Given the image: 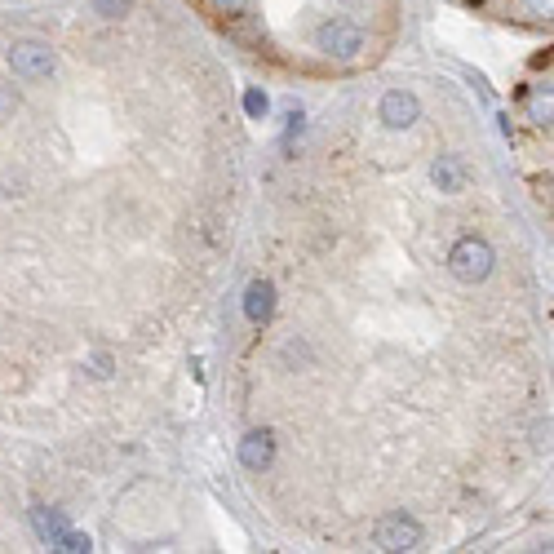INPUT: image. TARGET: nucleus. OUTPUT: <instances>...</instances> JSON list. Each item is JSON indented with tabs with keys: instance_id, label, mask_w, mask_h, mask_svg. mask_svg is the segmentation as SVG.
<instances>
[{
	"instance_id": "obj_1",
	"label": "nucleus",
	"mask_w": 554,
	"mask_h": 554,
	"mask_svg": "<svg viewBox=\"0 0 554 554\" xmlns=\"http://www.w3.org/2000/svg\"><path fill=\"white\" fill-rule=\"evenodd\" d=\"M492 266H497V253H492V244L479 240V235L457 240L453 253H448V271H453L461 284H484L492 275Z\"/></svg>"
},
{
	"instance_id": "obj_2",
	"label": "nucleus",
	"mask_w": 554,
	"mask_h": 554,
	"mask_svg": "<svg viewBox=\"0 0 554 554\" xmlns=\"http://www.w3.org/2000/svg\"><path fill=\"white\" fill-rule=\"evenodd\" d=\"M58 67L54 49L40 45V40H18L14 49H9V71H14L18 80H49Z\"/></svg>"
},
{
	"instance_id": "obj_3",
	"label": "nucleus",
	"mask_w": 554,
	"mask_h": 554,
	"mask_svg": "<svg viewBox=\"0 0 554 554\" xmlns=\"http://www.w3.org/2000/svg\"><path fill=\"white\" fill-rule=\"evenodd\" d=\"M373 546L377 550H417L422 546V523L408 515H386L373 532Z\"/></svg>"
},
{
	"instance_id": "obj_4",
	"label": "nucleus",
	"mask_w": 554,
	"mask_h": 554,
	"mask_svg": "<svg viewBox=\"0 0 554 554\" xmlns=\"http://www.w3.org/2000/svg\"><path fill=\"white\" fill-rule=\"evenodd\" d=\"M315 49H324V54H333V58H355L359 49H364V32L351 23H324L320 32H315Z\"/></svg>"
},
{
	"instance_id": "obj_5",
	"label": "nucleus",
	"mask_w": 554,
	"mask_h": 554,
	"mask_svg": "<svg viewBox=\"0 0 554 554\" xmlns=\"http://www.w3.org/2000/svg\"><path fill=\"white\" fill-rule=\"evenodd\" d=\"M417 116H422V107H417V98L408 94V89H391V94L382 98V125L386 129H408Z\"/></svg>"
},
{
	"instance_id": "obj_6",
	"label": "nucleus",
	"mask_w": 554,
	"mask_h": 554,
	"mask_svg": "<svg viewBox=\"0 0 554 554\" xmlns=\"http://www.w3.org/2000/svg\"><path fill=\"white\" fill-rule=\"evenodd\" d=\"M240 461L249 470H266L275 461V435L271 430H249V435L240 439Z\"/></svg>"
},
{
	"instance_id": "obj_7",
	"label": "nucleus",
	"mask_w": 554,
	"mask_h": 554,
	"mask_svg": "<svg viewBox=\"0 0 554 554\" xmlns=\"http://www.w3.org/2000/svg\"><path fill=\"white\" fill-rule=\"evenodd\" d=\"M244 315H249V324H266L275 315V284L271 280H253L249 289H244Z\"/></svg>"
},
{
	"instance_id": "obj_8",
	"label": "nucleus",
	"mask_w": 554,
	"mask_h": 554,
	"mask_svg": "<svg viewBox=\"0 0 554 554\" xmlns=\"http://www.w3.org/2000/svg\"><path fill=\"white\" fill-rule=\"evenodd\" d=\"M430 182H435L439 191H448V196H453V191L466 187V160H461V156H439L435 169H430Z\"/></svg>"
},
{
	"instance_id": "obj_9",
	"label": "nucleus",
	"mask_w": 554,
	"mask_h": 554,
	"mask_svg": "<svg viewBox=\"0 0 554 554\" xmlns=\"http://www.w3.org/2000/svg\"><path fill=\"white\" fill-rule=\"evenodd\" d=\"M32 523H36V532H40V541H45V546H54L58 537H63L67 532V519H63V510H32Z\"/></svg>"
},
{
	"instance_id": "obj_10",
	"label": "nucleus",
	"mask_w": 554,
	"mask_h": 554,
	"mask_svg": "<svg viewBox=\"0 0 554 554\" xmlns=\"http://www.w3.org/2000/svg\"><path fill=\"white\" fill-rule=\"evenodd\" d=\"M54 550H58V554H89V550H94V541H89L85 532H71V528H67L63 537L54 541Z\"/></svg>"
},
{
	"instance_id": "obj_11",
	"label": "nucleus",
	"mask_w": 554,
	"mask_h": 554,
	"mask_svg": "<svg viewBox=\"0 0 554 554\" xmlns=\"http://www.w3.org/2000/svg\"><path fill=\"white\" fill-rule=\"evenodd\" d=\"M266 107H271V102H266L262 89H249V94H244V111H249L253 120H262V116H266Z\"/></svg>"
},
{
	"instance_id": "obj_12",
	"label": "nucleus",
	"mask_w": 554,
	"mask_h": 554,
	"mask_svg": "<svg viewBox=\"0 0 554 554\" xmlns=\"http://www.w3.org/2000/svg\"><path fill=\"white\" fill-rule=\"evenodd\" d=\"M125 9H129V0H98V14H107V18L125 14Z\"/></svg>"
},
{
	"instance_id": "obj_13",
	"label": "nucleus",
	"mask_w": 554,
	"mask_h": 554,
	"mask_svg": "<svg viewBox=\"0 0 554 554\" xmlns=\"http://www.w3.org/2000/svg\"><path fill=\"white\" fill-rule=\"evenodd\" d=\"M213 5H218V9H231V14H244V9H249V0H213Z\"/></svg>"
},
{
	"instance_id": "obj_14",
	"label": "nucleus",
	"mask_w": 554,
	"mask_h": 554,
	"mask_svg": "<svg viewBox=\"0 0 554 554\" xmlns=\"http://www.w3.org/2000/svg\"><path fill=\"white\" fill-rule=\"evenodd\" d=\"M532 116H537V120H550V98H546V102H541V98L532 102Z\"/></svg>"
},
{
	"instance_id": "obj_15",
	"label": "nucleus",
	"mask_w": 554,
	"mask_h": 554,
	"mask_svg": "<svg viewBox=\"0 0 554 554\" xmlns=\"http://www.w3.org/2000/svg\"><path fill=\"white\" fill-rule=\"evenodd\" d=\"M528 5H532V14H550L554 0H528Z\"/></svg>"
}]
</instances>
